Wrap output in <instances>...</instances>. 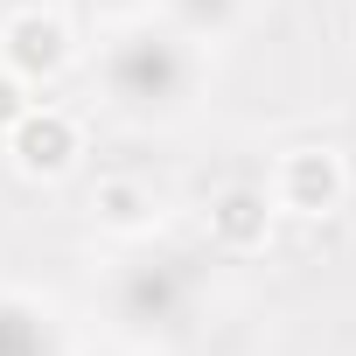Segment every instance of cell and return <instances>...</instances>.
Returning a JSON list of instances; mask_svg holds the SVG:
<instances>
[{
    "instance_id": "7a4b0ae2",
    "label": "cell",
    "mask_w": 356,
    "mask_h": 356,
    "mask_svg": "<svg viewBox=\"0 0 356 356\" xmlns=\"http://www.w3.org/2000/svg\"><path fill=\"white\" fill-rule=\"evenodd\" d=\"M0 63H8L22 84H49L63 63H70V29L42 8H22L0 22Z\"/></svg>"
},
{
    "instance_id": "5b68a950",
    "label": "cell",
    "mask_w": 356,
    "mask_h": 356,
    "mask_svg": "<svg viewBox=\"0 0 356 356\" xmlns=\"http://www.w3.org/2000/svg\"><path fill=\"white\" fill-rule=\"evenodd\" d=\"M91 210H98V224L105 231H147L154 224V196L140 189V182H98V196H91Z\"/></svg>"
},
{
    "instance_id": "277c9868",
    "label": "cell",
    "mask_w": 356,
    "mask_h": 356,
    "mask_svg": "<svg viewBox=\"0 0 356 356\" xmlns=\"http://www.w3.org/2000/svg\"><path fill=\"white\" fill-rule=\"evenodd\" d=\"M210 238H217L224 252H259V245L273 238V203H266V189H252V182L217 189V196H210Z\"/></svg>"
},
{
    "instance_id": "3957f363",
    "label": "cell",
    "mask_w": 356,
    "mask_h": 356,
    "mask_svg": "<svg viewBox=\"0 0 356 356\" xmlns=\"http://www.w3.org/2000/svg\"><path fill=\"white\" fill-rule=\"evenodd\" d=\"M342 189H349V175H342V161L328 147H293L280 161V175H273V203L293 210V217H328L342 203Z\"/></svg>"
},
{
    "instance_id": "52a82bcc",
    "label": "cell",
    "mask_w": 356,
    "mask_h": 356,
    "mask_svg": "<svg viewBox=\"0 0 356 356\" xmlns=\"http://www.w3.org/2000/svg\"><path fill=\"white\" fill-rule=\"evenodd\" d=\"M175 8H182L189 22H224V15H231V0H175Z\"/></svg>"
},
{
    "instance_id": "8992f818",
    "label": "cell",
    "mask_w": 356,
    "mask_h": 356,
    "mask_svg": "<svg viewBox=\"0 0 356 356\" xmlns=\"http://www.w3.org/2000/svg\"><path fill=\"white\" fill-rule=\"evenodd\" d=\"M29 105H35V98H29V84H22V77H15L8 63H0V140H8V126H15V119H22Z\"/></svg>"
},
{
    "instance_id": "6da1fadb",
    "label": "cell",
    "mask_w": 356,
    "mask_h": 356,
    "mask_svg": "<svg viewBox=\"0 0 356 356\" xmlns=\"http://www.w3.org/2000/svg\"><path fill=\"white\" fill-rule=\"evenodd\" d=\"M77 119L70 112H56V105H29L15 126H8V154H15V168L29 175V182H56V175H70L77 168Z\"/></svg>"
}]
</instances>
